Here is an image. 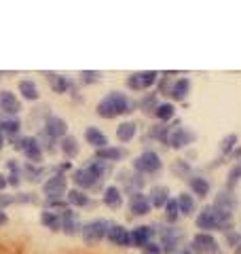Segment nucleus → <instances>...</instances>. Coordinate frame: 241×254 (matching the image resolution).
Wrapping results in <instances>:
<instances>
[{"instance_id":"obj_1","label":"nucleus","mask_w":241,"mask_h":254,"mask_svg":"<svg viewBox=\"0 0 241 254\" xmlns=\"http://www.w3.org/2000/svg\"><path fill=\"white\" fill-rule=\"evenodd\" d=\"M125 113H131V102L125 93L120 91H112L104 98L100 104H98V115L104 119H115L119 115H125Z\"/></svg>"},{"instance_id":"obj_2","label":"nucleus","mask_w":241,"mask_h":254,"mask_svg":"<svg viewBox=\"0 0 241 254\" xmlns=\"http://www.w3.org/2000/svg\"><path fill=\"white\" fill-rule=\"evenodd\" d=\"M229 225H231V214L214 208V205H207L197 216V227L203 229V231H224Z\"/></svg>"},{"instance_id":"obj_3","label":"nucleus","mask_w":241,"mask_h":254,"mask_svg":"<svg viewBox=\"0 0 241 254\" xmlns=\"http://www.w3.org/2000/svg\"><path fill=\"white\" fill-rule=\"evenodd\" d=\"M102 174H104V163L100 161V159H95V161L87 163L83 170L74 172V182L83 189H95L100 185Z\"/></svg>"},{"instance_id":"obj_4","label":"nucleus","mask_w":241,"mask_h":254,"mask_svg":"<svg viewBox=\"0 0 241 254\" xmlns=\"http://www.w3.org/2000/svg\"><path fill=\"white\" fill-rule=\"evenodd\" d=\"M133 168L140 174H155L163 168V161H161V157L155 153V150H146V153H142L133 161Z\"/></svg>"},{"instance_id":"obj_5","label":"nucleus","mask_w":241,"mask_h":254,"mask_svg":"<svg viewBox=\"0 0 241 254\" xmlns=\"http://www.w3.org/2000/svg\"><path fill=\"white\" fill-rule=\"evenodd\" d=\"M108 229H110V222L108 220H102V218L89 222V225H85V229H83V240H85V244H98V242H102L104 237H106Z\"/></svg>"},{"instance_id":"obj_6","label":"nucleus","mask_w":241,"mask_h":254,"mask_svg":"<svg viewBox=\"0 0 241 254\" xmlns=\"http://www.w3.org/2000/svg\"><path fill=\"white\" fill-rule=\"evenodd\" d=\"M192 252L197 254H220V248H218V242L214 240L212 235L207 233H199L195 235V240H192Z\"/></svg>"},{"instance_id":"obj_7","label":"nucleus","mask_w":241,"mask_h":254,"mask_svg":"<svg viewBox=\"0 0 241 254\" xmlns=\"http://www.w3.org/2000/svg\"><path fill=\"white\" fill-rule=\"evenodd\" d=\"M157 76H159L157 72H135L127 78V87L133 91H144V89H148V87L155 85Z\"/></svg>"},{"instance_id":"obj_8","label":"nucleus","mask_w":241,"mask_h":254,"mask_svg":"<svg viewBox=\"0 0 241 254\" xmlns=\"http://www.w3.org/2000/svg\"><path fill=\"white\" fill-rule=\"evenodd\" d=\"M43 190H45V197L47 199H60V197L66 193V176H53L49 178L43 185Z\"/></svg>"},{"instance_id":"obj_9","label":"nucleus","mask_w":241,"mask_h":254,"mask_svg":"<svg viewBox=\"0 0 241 254\" xmlns=\"http://www.w3.org/2000/svg\"><path fill=\"white\" fill-rule=\"evenodd\" d=\"M45 133L49 138L53 140H60V138H66V133H68V125L63 119L60 117H49L47 119V123H45Z\"/></svg>"},{"instance_id":"obj_10","label":"nucleus","mask_w":241,"mask_h":254,"mask_svg":"<svg viewBox=\"0 0 241 254\" xmlns=\"http://www.w3.org/2000/svg\"><path fill=\"white\" fill-rule=\"evenodd\" d=\"M192 140H195V133H192L190 129H186V127H178V129L170 131V138H167L170 146H174V148H184V146H188Z\"/></svg>"},{"instance_id":"obj_11","label":"nucleus","mask_w":241,"mask_h":254,"mask_svg":"<svg viewBox=\"0 0 241 254\" xmlns=\"http://www.w3.org/2000/svg\"><path fill=\"white\" fill-rule=\"evenodd\" d=\"M106 237H108V242L115 246H129L131 244V231H127V229L120 225H110Z\"/></svg>"},{"instance_id":"obj_12","label":"nucleus","mask_w":241,"mask_h":254,"mask_svg":"<svg viewBox=\"0 0 241 254\" xmlns=\"http://www.w3.org/2000/svg\"><path fill=\"white\" fill-rule=\"evenodd\" d=\"M23 155H26L30 161H38L40 159V153H43V148H40V144H38V140L36 138H23V140H19V144H15Z\"/></svg>"},{"instance_id":"obj_13","label":"nucleus","mask_w":241,"mask_h":254,"mask_svg":"<svg viewBox=\"0 0 241 254\" xmlns=\"http://www.w3.org/2000/svg\"><path fill=\"white\" fill-rule=\"evenodd\" d=\"M150 208H152V203L148 199V195H144V193H131V197H129V210L135 214V216L148 214Z\"/></svg>"},{"instance_id":"obj_14","label":"nucleus","mask_w":241,"mask_h":254,"mask_svg":"<svg viewBox=\"0 0 241 254\" xmlns=\"http://www.w3.org/2000/svg\"><path fill=\"white\" fill-rule=\"evenodd\" d=\"M0 110H4L6 115H17L21 110L19 100L15 98V93L11 91H0Z\"/></svg>"},{"instance_id":"obj_15","label":"nucleus","mask_w":241,"mask_h":254,"mask_svg":"<svg viewBox=\"0 0 241 254\" xmlns=\"http://www.w3.org/2000/svg\"><path fill=\"white\" fill-rule=\"evenodd\" d=\"M60 220H61V227L60 229H63L66 233H76L78 231V218H76V214L72 212V210H63V212H60Z\"/></svg>"},{"instance_id":"obj_16","label":"nucleus","mask_w":241,"mask_h":254,"mask_svg":"<svg viewBox=\"0 0 241 254\" xmlns=\"http://www.w3.org/2000/svg\"><path fill=\"white\" fill-rule=\"evenodd\" d=\"M85 138H87V142H89L91 146H95V148H106L108 146V138L104 136V133L98 129V127H87V131H85Z\"/></svg>"},{"instance_id":"obj_17","label":"nucleus","mask_w":241,"mask_h":254,"mask_svg":"<svg viewBox=\"0 0 241 254\" xmlns=\"http://www.w3.org/2000/svg\"><path fill=\"white\" fill-rule=\"evenodd\" d=\"M188 91H190V81L182 76V78H178V81L170 87V91H167V93H170L174 100H184L188 95Z\"/></svg>"},{"instance_id":"obj_18","label":"nucleus","mask_w":241,"mask_h":254,"mask_svg":"<svg viewBox=\"0 0 241 254\" xmlns=\"http://www.w3.org/2000/svg\"><path fill=\"white\" fill-rule=\"evenodd\" d=\"M100 159V161H120V159L125 157V150L119 148V146H106V148H100L98 155H95Z\"/></svg>"},{"instance_id":"obj_19","label":"nucleus","mask_w":241,"mask_h":254,"mask_svg":"<svg viewBox=\"0 0 241 254\" xmlns=\"http://www.w3.org/2000/svg\"><path fill=\"white\" fill-rule=\"evenodd\" d=\"M104 203L112 210L120 208V205H123V195H120V190L117 187H108L106 190H104Z\"/></svg>"},{"instance_id":"obj_20","label":"nucleus","mask_w":241,"mask_h":254,"mask_svg":"<svg viewBox=\"0 0 241 254\" xmlns=\"http://www.w3.org/2000/svg\"><path fill=\"white\" fill-rule=\"evenodd\" d=\"M150 237H152L150 227H135L131 231V244L142 246V248H144L146 244H150Z\"/></svg>"},{"instance_id":"obj_21","label":"nucleus","mask_w":241,"mask_h":254,"mask_svg":"<svg viewBox=\"0 0 241 254\" xmlns=\"http://www.w3.org/2000/svg\"><path fill=\"white\" fill-rule=\"evenodd\" d=\"M148 199L152 205H157V208H161V205H165L167 201H170V190H167V187H155L150 190Z\"/></svg>"},{"instance_id":"obj_22","label":"nucleus","mask_w":241,"mask_h":254,"mask_svg":"<svg viewBox=\"0 0 241 254\" xmlns=\"http://www.w3.org/2000/svg\"><path fill=\"white\" fill-rule=\"evenodd\" d=\"M60 148H61V153L66 155L68 159L76 157V155H78V140H76L74 136H66V138H61Z\"/></svg>"},{"instance_id":"obj_23","label":"nucleus","mask_w":241,"mask_h":254,"mask_svg":"<svg viewBox=\"0 0 241 254\" xmlns=\"http://www.w3.org/2000/svg\"><path fill=\"white\" fill-rule=\"evenodd\" d=\"M176 203H178V210H180V214H184V216H188V214L195 212V199H192V195H188V193L178 195Z\"/></svg>"},{"instance_id":"obj_24","label":"nucleus","mask_w":241,"mask_h":254,"mask_svg":"<svg viewBox=\"0 0 241 254\" xmlns=\"http://www.w3.org/2000/svg\"><path fill=\"white\" fill-rule=\"evenodd\" d=\"M237 205V199L233 197L231 193H222V195H218V199H216V203H214V208H218V210H222V212H233V208Z\"/></svg>"},{"instance_id":"obj_25","label":"nucleus","mask_w":241,"mask_h":254,"mask_svg":"<svg viewBox=\"0 0 241 254\" xmlns=\"http://www.w3.org/2000/svg\"><path fill=\"white\" fill-rule=\"evenodd\" d=\"M135 131H138V127H135V123H120L119 129H117V138L120 142H131Z\"/></svg>"},{"instance_id":"obj_26","label":"nucleus","mask_w":241,"mask_h":254,"mask_svg":"<svg viewBox=\"0 0 241 254\" xmlns=\"http://www.w3.org/2000/svg\"><path fill=\"white\" fill-rule=\"evenodd\" d=\"M68 203H70V205H76V208H83V205H89L91 199H89V195L83 193V190L72 189L70 193H68Z\"/></svg>"},{"instance_id":"obj_27","label":"nucleus","mask_w":241,"mask_h":254,"mask_svg":"<svg viewBox=\"0 0 241 254\" xmlns=\"http://www.w3.org/2000/svg\"><path fill=\"white\" fill-rule=\"evenodd\" d=\"M47 78H49V85H51L53 91L63 93L66 89H70V81H68L66 76H61V74H60V76H58V74H49Z\"/></svg>"},{"instance_id":"obj_28","label":"nucleus","mask_w":241,"mask_h":254,"mask_svg":"<svg viewBox=\"0 0 241 254\" xmlns=\"http://www.w3.org/2000/svg\"><path fill=\"white\" fill-rule=\"evenodd\" d=\"M190 189L195 190V195L205 197L207 190H210V182H207L205 178H201V176H192L190 178Z\"/></svg>"},{"instance_id":"obj_29","label":"nucleus","mask_w":241,"mask_h":254,"mask_svg":"<svg viewBox=\"0 0 241 254\" xmlns=\"http://www.w3.org/2000/svg\"><path fill=\"white\" fill-rule=\"evenodd\" d=\"M40 220H43V225H47L49 229H53V231H60V227H61L60 212H43Z\"/></svg>"},{"instance_id":"obj_30","label":"nucleus","mask_w":241,"mask_h":254,"mask_svg":"<svg viewBox=\"0 0 241 254\" xmlns=\"http://www.w3.org/2000/svg\"><path fill=\"white\" fill-rule=\"evenodd\" d=\"M19 91H21V95L26 100H38V89H36L34 81H21L19 83Z\"/></svg>"},{"instance_id":"obj_31","label":"nucleus","mask_w":241,"mask_h":254,"mask_svg":"<svg viewBox=\"0 0 241 254\" xmlns=\"http://www.w3.org/2000/svg\"><path fill=\"white\" fill-rule=\"evenodd\" d=\"M0 127H2V133L4 136H9V138H15L19 133V121L17 119H6V121L0 123Z\"/></svg>"},{"instance_id":"obj_32","label":"nucleus","mask_w":241,"mask_h":254,"mask_svg":"<svg viewBox=\"0 0 241 254\" xmlns=\"http://www.w3.org/2000/svg\"><path fill=\"white\" fill-rule=\"evenodd\" d=\"M155 115H157V119H161V121H170L174 117V106L172 104H159L155 108Z\"/></svg>"},{"instance_id":"obj_33","label":"nucleus","mask_w":241,"mask_h":254,"mask_svg":"<svg viewBox=\"0 0 241 254\" xmlns=\"http://www.w3.org/2000/svg\"><path fill=\"white\" fill-rule=\"evenodd\" d=\"M165 210H167V214H165L167 222H176V220H178L180 210H178V203H176V199H170V201H167V203H165Z\"/></svg>"},{"instance_id":"obj_34","label":"nucleus","mask_w":241,"mask_h":254,"mask_svg":"<svg viewBox=\"0 0 241 254\" xmlns=\"http://www.w3.org/2000/svg\"><path fill=\"white\" fill-rule=\"evenodd\" d=\"M23 174H26V178H28V180H38V176L43 174V170H36V168H32V165L28 163L26 168H23Z\"/></svg>"},{"instance_id":"obj_35","label":"nucleus","mask_w":241,"mask_h":254,"mask_svg":"<svg viewBox=\"0 0 241 254\" xmlns=\"http://www.w3.org/2000/svg\"><path fill=\"white\" fill-rule=\"evenodd\" d=\"M239 178H241V163H237V165H235V168H233V172H231V176H229V187H235Z\"/></svg>"},{"instance_id":"obj_36","label":"nucleus","mask_w":241,"mask_h":254,"mask_svg":"<svg viewBox=\"0 0 241 254\" xmlns=\"http://www.w3.org/2000/svg\"><path fill=\"white\" fill-rule=\"evenodd\" d=\"M144 254H163L159 244H146L144 246Z\"/></svg>"},{"instance_id":"obj_37","label":"nucleus","mask_w":241,"mask_h":254,"mask_svg":"<svg viewBox=\"0 0 241 254\" xmlns=\"http://www.w3.org/2000/svg\"><path fill=\"white\" fill-rule=\"evenodd\" d=\"M233 142H237V138H235V136H229L227 140H224V146H222V148H224V150H229V148L233 146Z\"/></svg>"},{"instance_id":"obj_38","label":"nucleus","mask_w":241,"mask_h":254,"mask_svg":"<svg viewBox=\"0 0 241 254\" xmlns=\"http://www.w3.org/2000/svg\"><path fill=\"white\" fill-rule=\"evenodd\" d=\"M6 185H9V182H6V178L2 176V174H0V190H2V189H4Z\"/></svg>"},{"instance_id":"obj_39","label":"nucleus","mask_w":241,"mask_h":254,"mask_svg":"<svg viewBox=\"0 0 241 254\" xmlns=\"http://www.w3.org/2000/svg\"><path fill=\"white\" fill-rule=\"evenodd\" d=\"M4 222H6V214L0 210V225H4Z\"/></svg>"},{"instance_id":"obj_40","label":"nucleus","mask_w":241,"mask_h":254,"mask_svg":"<svg viewBox=\"0 0 241 254\" xmlns=\"http://www.w3.org/2000/svg\"><path fill=\"white\" fill-rule=\"evenodd\" d=\"M2 144H4V133H2V127H0V148H2Z\"/></svg>"}]
</instances>
